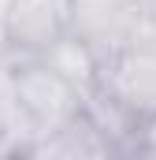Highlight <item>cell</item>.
Wrapping results in <instances>:
<instances>
[{"label": "cell", "mask_w": 156, "mask_h": 160, "mask_svg": "<svg viewBox=\"0 0 156 160\" xmlns=\"http://www.w3.org/2000/svg\"><path fill=\"white\" fill-rule=\"evenodd\" d=\"M15 97H19L22 123L30 130V145L56 134L63 123H71L75 116L85 112L82 89L71 86L41 56H15Z\"/></svg>", "instance_id": "obj_1"}, {"label": "cell", "mask_w": 156, "mask_h": 160, "mask_svg": "<svg viewBox=\"0 0 156 160\" xmlns=\"http://www.w3.org/2000/svg\"><path fill=\"white\" fill-rule=\"evenodd\" d=\"M100 89L134 123L156 116V22L145 15L134 38L100 63Z\"/></svg>", "instance_id": "obj_2"}, {"label": "cell", "mask_w": 156, "mask_h": 160, "mask_svg": "<svg viewBox=\"0 0 156 160\" xmlns=\"http://www.w3.org/2000/svg\"><path fill=\"white\" fill-rule=\"evenodd\" d=\"M75 0H11L4 15V45L15 56H41L71 34Z\"/></svg>", "instance_id": "obj_3"}, {"label": "cell", "mask_w": 156, "mask_h": 160, "mask_svg": "<svg viewBox=\"0 0 156 160\" xmlns=\"http://www.w3.org/2000/svg\"><path fill=\"white\" fill-rule=\"evenodd\" d=\"M119 145L115 138L100 127V123L93 119L89 112H82L75 116L71 123H63L56 134H48V138H41L30 145V153L26 157H48V160H82V157H115Z\"/></svg>", "instance_id": "obj_4"}, {"label": "cell", "mask_w": 156, "mask_h": 160, "mask_svg": "<svg viewBox=\"0 0 156 160\" xmlns=\"http://www.w3.org/2000/svg\"><path fill=\"white\" fill-rule=\"evenodd\" d=\"M41 60H45L48 67H56L71 86H78L82 97H89V93L100 89V56L78 38L75 30L63 34L56 45H48V48L41 52Z\"/></svg>", "instance_id": "obj_5"}, {"label": "cell", "mask_w": 156, "mask_h": 160, "mask_svg": "<svg viewBox=\"0 0 156 160\" xmlns=\"http://www.w3.org/2000/svg\"><path fill=\"white\" fill-rule=\"evenodd\" d=\"M141 4H145V15L156 22V0H141Z\"/></svg>", "instance_id": "obj_6"}]
</instances>
